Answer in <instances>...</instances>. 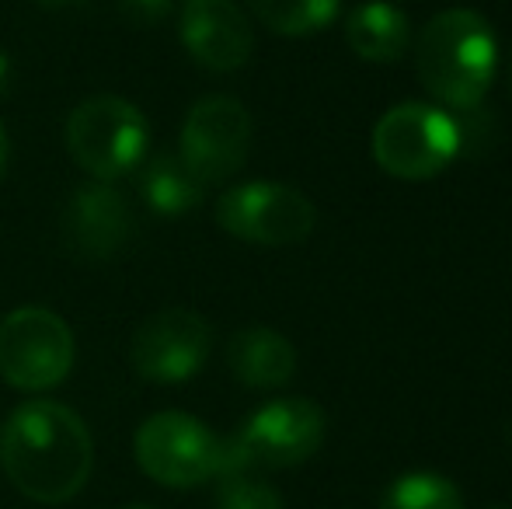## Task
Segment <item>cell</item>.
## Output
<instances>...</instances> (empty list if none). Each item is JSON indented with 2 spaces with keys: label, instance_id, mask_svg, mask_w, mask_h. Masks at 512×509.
Masks as SVG:
<instances>
[{
  "label": "cell",
  "instance_id": "cell-1",
  "mask_svg": "<svg viewBox=\"0 0 512 509\" xmlns=\"http://www.w3.org/2000/svg\"><path fill=\"white\" fill-rule=\"evenodd\" d=\"M0 464L21 496L60 506L88 485L95 443L74 408L32 398L14 408L0 429Z\"/></svg>",
  "mask_w": 512,
  "mask_h": 509
},
{
  "label": "cell",
  "instance_id": "cell-2",
  "mask_svg": "<svg viewBox=\"0 0 512 509\" xmlns=\"http://www.w3.org/2000/svg\"><path fill=\"white\" fill-rule=\"evenodd\" d=\"M415 67L439 109L474 112L485 102L499 67L495 28L471 7L439 11L418 32Z\"/></svg>",
  "mask_w": 512,
  "mask_h": 509
},
{
  "label": "cell",
  "instance_id": "cell-3",
  "mask_svg": "<svg viewBox=\"0 0 512 509\" xmlns=\"http://www.w3.org/2000/svg\"><path fill=\"white\" fill-rule=\"evenodd\" d=\"M328 415L310 398H276L262 405L230 440H223V471L297 468L321 450Z\"/></svg>",
  "mask_w": 512,
  "mask_h": 509
},
{
  "label": "cell",
  "instance_id": "cell-4",
  "mask_svg": "<svg viewBox=\"0 0 512 509\" xmlns=\"http://www.w3.org/2000/svg\"><path fill=\"white\" fill-rule=\"evenodd\" d=\"M464 147L457 119L429 102H401L377 119L370 150L380 171L401 182H429L453 164Z\"/></svg>",
  "mask_w": 512,
  "mask_h": 509
},
{
  "label": "cell",
  "instance_id": "cell-5",
  "mask_svg": "<svg viewBox=\"0 0 512 509\" xmlns=\"http://www.w3.org/2000/svg\"><path fill=\"white\" fill-rule=\"evenodd\" d=\"M150 143V126L133 102L115 95H95L81 102L67 119V150L77 168L95 182L129 175L143 164Z\"/></svg>",
  "mask_w": 512,
  "mask_h": 509
},
{
  "label": "cell",
  "instance_id": "cell-6",
  "mask_svg": "<svg viewBox=\"0 0 512 509\" xmlns=\"http://www.w3.org/2000/svg\"><path fill=\"white\" fill-rule=\"evenodd\" d=\"M74 367V332L56 311L39 304L14 307L0 321V374L28 394L53 391Z\"/></svg>",
  "mask_w": 512,
  "mask_h": 509
},
{
  "label": "cell",
  "instance_id": "cell-7",
  "mask_svg": "<svg viewBox=\"0 0 512 509\" xmlns=\"http://www.w3.org/2000/svg\"><path fill=\"white\" fill-rule=\"evenodd\" d=\"M133 454L143 475L168 489H192L223 468V440L189 412H157L136 429Z\"/></svg>",
  "mask_w": 512,
  "mask_h": 509
},
{
  "label": "cell",
  "instance_id": "cell-8",
  "mask_svg": "<svg viewBox=\"0 0 512 509\" xmlns=\"http://www.w3.org/2000/svg\"><path fill=\"white\" fill-rule=\"evenodd\" d=\"M216 224L248 245L286 248L314 234L317 210L293 185L244 182L216 199Z\"/></svg>",
  "mask_w": 512,
  "mask_h": 509
},
{
  "label": "cell",
  "instance_id": "cell-9",
  "mask_svg": "<svg viewBox=\"0 0 512 509\" xmlns=\"http://www.w3.org/2000/svg\"><path fill=\"white\" fill-rule=\"evenodd\" d=\"M251 112L230 95H209L185 116L178 157L203 185H220L244 168L251 150Z\"/></svg>",
  "mask_w": 512,
  "mask_h": 509
},
{
  "label": "cell",
  "instance_id": "cell-10",
  "mask_svg": "<svg viewBox=\"0 0 512 509\" xmlns=\"http://www.w3.org/2000/svg\"><path fill=\"white\" fill-rule=\"evenodd\" d=\"M213 349V328L206 318L185 307L157 311L136 328L129 360L143 381L182 384L206 367Z\"/></svg>",
  "mask_w": 512,
  "mask_h": 509
},
{
  "label": "cell",
  "instance_id": "cell-11",
  "mask_svg": "<svg viewBox=\"0 0 512 509\" xmlns=\"http://www.w3.org/2000/svg\"><path fill=\"white\" fill-rule=\"evenodd\" d=\"M178 28L192 60L216 74L241 70L255 53L251 21L234 0H189Z\"/></svg>",
  "mask_w": 512,
  "mask_h": 509
},
{
  "label": "cell",
  "instance_id": "cell-12",
  "mask_svg": "<svg viewBox=\"0 0 512 509\" xmlns=\"http://www.w3.org/2000/svg\"><path fill=\"white\" fill-rule=\"evenodd\" d=\"M136 231L133 206L122 199L108 182L81 185L70 196L67 213H63V238L70 252L81 258H112L129 245Z\"/></svg>",
  "mask_w": 512,
  "mask_h": 509
},
{
  "label": "cell",
  "instance_id": "cell-13",
  "mask_svg": "<svg viewBox=\"0 0 512 509\" xmlns=\"http://www.w3.org/2000/svg\"><path fill=\"white\" fill-rule=\"evenodd\" d=\"M227 367L244 387L276 391L297 374V349L276 328H244L227 342Z\"/></svg>",
  "mask_w": 512,
  "mask_h": 509
},
{
  "label": "cell",
  "instance_id": "cell-14",
  "mask_svg": "<svg viewBox=\"0 0 512 509\" xmlns=\"http://www.w3.org/2000/svg\"><path fill=\"white\" fill-rule=\"evenodd\" d=\"M411 18L394 0H366L345 18V42L366 63H394L408 53Z\"/></svg>",
  "mask_w": 512,
  "mask_h": 509
},
{
  "label": "cell",
  "instance_id": "cell-15",
  "mask_svg": "<svg viewBox=\"0 0 512 509\" xmlns=\"http://www.w3.org/2000/svg\"><path fill=\"white\" fill-rule=\"evenodd\" d=\"M140 192L154 213H161V217H182V213L196 210L203 203L206 185L185 168L182 157L164 150V154H154L143 164Z\"/></svg>",
  "mask_w": 512,
  "mask_h": 509
},
{
  "label": "cell",
  "instance_id": "cell-16",
  "mask_svg": "<svg viewBox=\"0 0 512 509\" xmlns=\"http://www.w3.org/2000/svg\"><path fill=\"white\" fill-rule=\"evenodd\" d=\"M248 7L269 32L304 39L338 18L342 0H248Z\"/></svg>",
  "mask_w": 512,
  "mask_h": 509
},
{
  "label": "cell",
  "instance_id": "cell-17",
  "mask_svg": "<svg viewBox=\"0 0 512 509\" xmlns=\"http://www.w3.org/2000/svg\"><path fill=\"white\" fill-rule=\"evenodd\" d=\"M380 509H464V496L439 471H408L384 489Z\"/></svg>",
  "mask_w": 512,
  "mask_h": 509
},
{
  "label": "cell",
  "instance_id": "cell-18",
  "mask_svg": "<svg viewBox=\"0 0 512 509\" xmlns=\"http://www.w3.org/2000/svg\"><path fill=\"white\" fill-rule=\"evenodd\" d=\"M216 509H286V503L255 471H223L216 475Z\"/></svg>",
  "mask_w": 512,
  "mask_h": 509
},
{
  "label": "cell",
  "instance_id": "cell-19",
  "mask_svg": "<svg viewBox=\"0 0 512 509\" xmlns=\"http://www.w3.org/2000/svg\"><path fill=\"white\" fill-rule=\"evenodd\" d=\"M122 18L129 21V25H157V21H164L171 14V0H122L119 4Z\"/></svg>",
  "mask_w": 512,
  "mask_h": 509
},
{
  "label": "cell",
  "instance_id": "cell-20",
  "mask_svg": "<svg viewBox=\"0 0 512 509\" xmlns=\"http://www.w3.org/2000/svg\"><path fill=\"white\" fill-rule=\"evenodd\" d=\"M11 84H14V63H11V56L0 49V98L11 91Z\"/></svg>",
  "mask_w": 512,
  "mask_h": 509
},
{
  "label": "cell",
  "instance_id": "cell-21",
  "mask_svg": "<svg viewBox=\"0 0 512 509\" xmlns=\"http://www.w3.org/2000/svg\"><path fill=\"white\" fill-rule=\"evenodd\" d=\"M7 164H11V140H7V129L0 126V182L7 178Z\"/></svg>",
  "mask_w": 512,
  "mask_h": 509
},
{
  "label": "cell",
  "instance_id": "cell-22",
  "mask_svg": "<svg viewBox=\"0 0 512 509\" xmlns=\"http://www.w3.org/2000/svg\"><path fill=\"white\" fill-rule=\"evenodd\" d=\"M42 7H77V4H88V0H39Z\"/></svg>",
  "mask_w": 512,
  "mask_h": 509
},
{
  "label": "cell",
  "instance_id": "cell-23",
  "mask_svg": "<svg viewBox=\"0 0 512 509\" xmlns=\"http://www.w3.org/2000/svg\"><path fill=\"white\" fill-rule=\"evenodd\" d=\"M506 77H509V95H512V53H509V70H506Z\"/></svg>",
  "mask_w": 512,
  "mask_h": 509
},
{
  "label": "cell",
  "instance_id": "cell-24",
  "mask_svg": "<svg viewBox=\"0 0 512 509\" xmlns=\"http://www.w3.org/2000/svg\"><path fill=\"white\" fill-rule=\"evenodd\" d=\"M506 443H509V450H512V422L506 426Z\"/></svg>",
  "mask_w": 512,
  "mask_h": 509
},
{
  "label": "cell",
  "instance_id": "cell-25",
  "mask_svg": "<svg viewBox=\"0 0 512 509\" xmlns=\"http://www.w3.org/2000/svg\"><path fill=\"white\" fill-rule=\"evenodd\" d=\"M485 509H509V506H502V503H495V506H485Z\"/></svg>",
  "mask_w": 512,
  "mask_h": 509
},
{
  "label": "cell",
  "instance_id": "cell-26",
  "mask_svg": "<svg viewBox=\"0 0 512 509\" xmlns=\"http://www.w3.org/2000/svg\"><path fill=\"white\" fill-rule=\"evenodd\" d=\"M129 509H154V506H129Z\"/></svg>",
  "mask_w": 512,
  "mask_h": 509
}]
</instances>
